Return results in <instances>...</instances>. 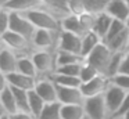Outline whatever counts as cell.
I'll use <instances>...</instances> for the list:
<instances>
[{
  "label": "cell",
  "instance_id": "cell-1",
  "mask_svg": "<svg viewBox=\"0 0 129 119\" xmlns=\"http://www.w3.org/2000/svg\"><path fill=\"white\" fill-rule=\"evenodd\" d=\"M25 15L29 18V21L34 24L36 29H47L54 30V32L61 30V18L46 7L28 11L25 13Z\"/></svg>",
  "mask_w": 129,
  "mask_h": 119
},
{
  "label": "cell",
  "instance_id": "cell-2",
  "mask_svg": "<svg viewBox=\"0 0 129 119\" xmlns=\"http://www.w3.org/2000/svg\"><path fill=\"white\" fill-rule=\"evenodd\" d=\"M0 39H2V46L13 50L18 55H31L35 51V47L31 40L13 32V30H7V32L2 33Z\"/></svg>",
  "mask_w": 129,
  "mask_h": 119
},
{
  "label": "cell",
  "instance_id": "cell-3",
  "mask_svg": "<svg viewBox=\"0 0 129 119\" xmlns=\"http://www.w3.org/2000/svg\"><path fill=\"white\" fill-rule=\"evenodd\" d=\"M112 55H114V53L111 51V49H110L104 42H101V43L85 58V61L89 62L90 65H93L101 75L107 76V71H108V65H110V62H111Z\"/></svg>",
  "mask_w": 129,
  "mask_h": 119
},
{
  "label": "cell",
  "instance_id": "cell-4",
  "mask_svg": "<svg viewBox=\"0 0 129 119\" xmlns=\"http://www.w3.org/2000/svg\"><path fill=\"white\" fill-rule=\"evenodd\" d=\"M32 58L38 68L39 76H50L57 68L56 62V50H35Z\"/></svg>",
  "mask_w": 129,
  "mask_h": 119
},
{
  "label": "cell",
  "instance_id": "cell-5",
  "mask_svg": "<svg viewBox=\"0 0 129 119\" xmlns=\"http://www.w3.org/2000/svg\"><path fill=\"white\" fill-rule=\"evenodd\" d=\"M7 10V8H6ZM10 29L13 32L18 33V35L26 37L28 40L32 42L34 39V35L36 32V28L34 26L29 18L22 13H14V11H10Z\"/></svg>",
  "mask_w": 129,
  "mask_h": 119
},
{
  "label": "cell",
  "instance_id": "cell-6",
  "mask_svg": "<svg viewBox=\"0 0 129 119\" xmlns=\"http://www.w3.org/2000/svg\"><path fill=\"white\" fill-rule=\"evenodd\" d=\"M83 108L86 116L90 119H110V111L107 108L104 94L101 96H94V97H87L83 101Z\"/></svg>",
  "mask_w": 129,
  "mask_h": 119
},
{
  "label": "cell",
  "instance_id": "cell-7",
  "mask_svg": "<svg viewBox=\"0 0 129 119\" xmlns=\"http://www.w3.org/2000/svg\"><path fill=\"white\" fill-rule=\"evenodd\" d=\"M58 33L60 32L47 29H36L34 39H32L35 50H57Z\"/></svg>",
  "mask_w": 129,
  "mask_h": 119
},
{
  "label": "cell",
  "instance_id": "cell-8",
  "mask_svg": "<svg viewBox=\"0 0 129 119\" xmlns=\"http://www.w3.org/2000/svg\"><path fill=\"white\" fill-rule=\"evenodd\" d=\"M125 96H126L125 90H122L121 87L110 83V86L107 87L106 93H104V100H106V104H107V108L110 111L111 118H114L117 115L118 109L122 105V101L125 98Z\"/></svg>",
  "mask_w": 129,
  "mask_h": 119
},
{
  "label": "cell",
  "instance_id": "cell-9",
  "mask_svg": "<svg viewBox=\"0 0 129 119\" xmlns=\"http://www.w3.org/2000/svg\"><path fill=\"white\" fill-rule=\"evenodd\" d=\"M81 47H82V36L75 35L72 32H67V30H60L58 40H57V50L81 54Z\"/></svg>",
  "mask_w": 129,
  "mask_h": 119
},
{
  "label": "cell",
  "instance_id": "cell-10",
  "mask_svg": "<svg viewBox=\"0 0 129 119\" xmlns=\"http://www.w3.org/2000/svg\"><path fill=\"white\" fill-rule=\"evenodd\" d=\"M110 83H111L110 77L104 76V75H99L94 79L89 80L86 83H82L81 90L83 93L85 98H87V97H94V96H101V94L106 93Z\"/></svg>",
  "mask_w": 129,
  "mask_h": 119
},
{
  "label": "cell",
  "instance_id": "cell-11",
  "mask_svg": "<svg viewBox=\"0 0 129 119\" xmlns=\"http://www.w3.org/2000/svg\"><path fill=\"white\" fill-rule=\"evenodd\" d=\"M2 79H4L10 86H13V87L22 89V90H26V91L34 90L35 86H36V82H38L36 77L24 75V73H21V72H18V71L11 72V73H7V75L2 73Z\"/></svg>",
  "mask_w": 129,
  "mask_h": 119
},
{
  "label": "cell",
  "instance_id": "cell-12",
  "mask_svg": "<svg viewBox=\"0 0 129 119\" xmlns=\"http://www.w3.org/2000/svg\"><path fill=\"white\" fill-rule=\"evenodd\" d=\"M57 101L62 105H72V104H83L85 96L81 87H64L57 86Z\"/></svg>",
  "mask_w": 129,
  "mask_h": 119
},
{
  "label": "cell",
  "instance_id": "cell-13",
  "mask_svg": "<svg viewBox=\"0 0 129 119\" xmlns=\"http://www.w3.org/2000/svg\"><path fill=\"white\" fill-rule=\"evenodd\" d=\"M46 102L57 101V85L51 76H40L34 89Z\"/></svg>",
  "mask_w": 129,
  "mask_h": 119
},
{
  "label": "cell",
  "instance_id": "cell-14",
  "mask_svg": "<svg viewBox=\"0 0 129 119\" xmlns=\"http://www.w3.org/2000/svg\"><path fill=\"white\" fill-rule=\"evenodd\" d=\"M0 104H2V109L4 113H13L18 112L17 101L14 97V91H13L11 86L6 82L4 79H2V89H0Z\"/></svg>",
  "mask_w": 129,
  "mask_h": 119
},
{
  "label": "cell",
  "instance_id": "cell-15",
  "mask_svg": "<svg viewBox=\"0 0 129 119\" xmlns=\"http://www.w3.org/2000/svg\"><path fill=\"white\" fill-rule=\"evenodd\" d=\"M18 57L20 55L17 53L2 46V50H0V71H2V73L7 75V73H11V72L17 71Z\"/></svg>",
  "mask_w": 129,
  "mask_h": 119
},
{
  "label": "cell",
  "instance_id": "cell-16",
  "mask_svg": "<svg viewBox=\"0 0 129 119\" xmlns=\"http://www.w3.org/2000/svg\"><path fill=\"white\" fill-rule=\"evenodd\" d=\"M3 8H7L9 11H14V13H28V11L36 10V8L46 7L45 3L42 0H11L7 3L6 6H2Z\"/></svg>",
  "mask_w": 129,
  "mask_h": 119
},
{
  "label": "cell",
  "instance_id": "cell-17",
  "mask_svg": "<svg viewBox=\"0 0 129 119\" xmlns=\"http://www.w3.org/2000/svg\"><path fill=\"white\" fill-rule=\"evenodd\" d=\"M61 30L72 32L79 36H83L87 32V29L83 26L79 15H74V14H67L61 18Z\"/></svg>",
  "mask_w": 129,
  "mask_h": 119
},
{
  "label": "cell",
  "instance_id": "cell-18",
  "mask_svg": "<svg viewBox=\"0 0 129 119\" xmlns=\"http://www.w3.org/2000/svg\"><path fill=\"white\" fill-rule=\"evenodd\" d=\"M106 11L114 19H119V21L126 22V19L129 17V4L125 0H110Z\"/></svg>",
  "mask_w": 129,
  "mask_h": 119
},
{
  "label": "cell",
  "instance_id": "cell-19",
  "mask_svg": "<svg viewBox=\"0 0 129 119\" xmlns=\"http://www.w3.org/2000/svg\"><path fill=\"white\" fill-rule=\"evenodd\" d=\"M112 21H114V18H112L107 11H103V13L94 15V22H93L92 30H94V32L104 40V37H106L107 32H108L110 26H111V24H112Z\"/></svg>",
  "mask_w": 129,
  "mask_h": 119
},
{
  "label": "cell",
  "instance_id": "cell-20",
  "mask_svg": "<svg viewBox=\"0 0 129 119\" xmlns=\"http://www.w3.org/2000/svg\"><path fill=\"white\" fill-rule=\"evenodd\" d=\"M103 42V39L94 32V30H87L83 36H82V47H81V54L83 58H86L99 44Z\"/></svg>",
  "mask_w": 129,
  "mask_h": 119
},
{
  "label": "cell",
  "instance_id": "cell-21",
  "mask_svg": "<svg viewBox=\"0 0 129 119\" xmlns=\"http://www.w3.org/2000/svg\"><path fill=\"white\" fill-rule=\"evenodd\" d=\"M17 71L21 72L24 75H28V76L36 77L39 79V72H38V68L35 65V61L31 55H20L18 57V65H17Z\"/></svg>",
  "mask_w": 129,
  "mask_h": 119
},
{
  "label": "cell",
  "instance_id": "cell-22",
  "mask_svg": "<svg viewBox=\"0 0 129 119\" xmlns=\"http://www.w3.org/2000/svg\"><path fill=\"white\" fill-rule=\"evenodd\" d=\"M128 40H129V29H123L121 33L114 36L112 39L104 42L107 46L111 49L112 53H125L126 47H128Z\"/></svg>",
  "mask_w": 129,
  "mask_h": 119
},
{
  "label": "cell",
  "instance_id": "cell-23",
  "mask_svg": "<svg viewBox=\"0 0 129 119\" xmlns=\"http://www.w3.org/2000/svg\"><path fill=\"white\" fill-rule=\"evenodd\" d=\"M86 116L83 104H72L61 107V119H83Z\"/></svg>",
  "mask_w": 129,
  "mask_h": 119
},
{
  "label": "cell",
  "instance_id": "cell-24",
  "mask_svg": "<svg viewBox=\"0 0 129 119\" xmlns=\"http://www.w3.org/2000/svg\"><path fill=\"white\" fill-rule=\"evenodd\" d=\"M61 107L62 104L58 101L46 102L38 119H61Z\"/></svg>",
  "mask_w": 129,
  "mask_h": 119
},
{
  "label": "cell",
  "instance_id": "cell-25",
  "mask_svg": "<svg viewBox=\"0 0 129 119\" xmlns=\"http://www.w3.org/2000/svg\"><path fill=\"white\" fill-rule=\"evenodd\" d=\"M85 58L81 54L76 53H70V51H61L56 50V62L57 66L68 65V64H76V62H83Z\"/></svg>",
  "mask_w": 129,
  "mask_h": 119
},
{
  "label": "cell",
  "instance_id": "cell-26",
  "mask_svg": "<svg viewBox=\"0 0 129 119\" xmlns=\"http://www.w3.org/2000/svg\"><path fill=\"white\" fill-rule=\"evenodd\" d=\"M50 76L57 86H64V87H81V85H82L79 76H68V75H61V73H57V72H54Z\"/></svg>",
  "mask_w": 129,
  "mask_h": 119
},
{
  "label": "cell",
  "instance_id": "cell-27",
  "mask_svg": "<svg viewBox=\"0 0 129 119\" xmlns=\"http://www.w3.org/2000/svg\"><path fill=\"white\" fill-rule=\"evenodd\" d=\"M45 104H46V101L35 90L29 91V112L31 113H34L36 118H39Z\"/></svg>",
  "mask_w": 129,
  "mask_h": 119
},
{
  "label": "cell",
  "instance_id": "cell-28",
  "mask_svg": "<svg viewBox=\"0 0 129 119\" xmlns=\"http://www.w3.org/2000/svg\"><path fill=\"white\" fill-rule=\"evenodd\" d=\"M11 89L14 91V97H15V101H17L18 111L29 112V91L22 90V89L13 87V86H11Z\"/></svg>",
  "mask_w": 129,
  "mask_h": 119
},
{
  "label": "cell",
  "instance_id": "cell-29",
  "mask_svg": "<svg viewBox=\"0 0 129 119\" xmlns=\"http://www.w3.org/2000/svg\"><path fill=\"white\" fill-rule=\"evenodd\" d=\"M83 2H85V7H86V13L97 15V14L106 11L110 0H83Z\"/></svg>",
  "mask_w": 129,
  "mask_h": 119
},
{
  "label": "cell",
  "instance_id": "cell-30",
  "mask_svg": "<svg viewBox=\"0 0 129 119\" xmlns=\"http://www.w3.org/2000/svg\"><path fill=\"white\" fill-rule=\"evenodd\" d=\"M99 75H101V73H100V72H99L93 65H90L89 62H86V61H85V62L82 64L81 73H79V79H81L82 83L89 82V80L94 79L96 76H99Z\"/></svg>",
  "mask_w": 129,
  "mask_h": 119
},
{
  "label": "cell",
  "instance_id": "cell-31",
  "mask_svg": "<svg viewBox=\"0 0 129 119\" xmlns=\"http://www.w3.org/2000/svg\"><path fill=\"white\" fill-rule=\"evenodd\" d=\"M85 62V61H83ZM83 62H76V64H68V65H62V66H57L56 71L57 73L61 75H68V76H79L81 73V68Z\"/></svg>",
  "mask_w": 129,
  "mask_h": 119
},
{
  "label": "cell",
  "instance_id": "cell-32",
  "mask_svg": "<svg viewBox=\"0 0 129 119\" xmlns=\"http://www.w3.org/2000/svg\"><path fill=\"white\" fill-rule=\"evenodd\" d=\"M125 53H114L111 58V62L108 65V71H107V76L112 77L114 75L119 73V69H121V64H122V58Z\"/></svg>",
  "mask_w": 129,
  "mask_h": 119
},
{
  "label": "cell",
  "instance_id": "cell-33",
  "mask_svg": "<svg viewBox=\"0 0 129 119\" xmlns=\"http://www.w3.org/2000/svg\"><path fill=\"white\" fill-rule=\"evenodd\" d=\"M67 7L68 13L74 14V15H82V14L86 13L83 0H67Z\"/></svg>",
  "mask_w": 129,
  "mask_h": 119
},
{
  "label": "cell",
  "instance_id": "cell-34",
  "mask_svg": "<svg viewBox=\"0 0 129 119\" xmlns=\"http://www.w3.org/2000/svg\"><path fill=\"white\" fill-rule=\"evenodd\" d=\"M126 28H128V26H126V24H125L123 21H119V19H114L103 42H107V40H110V39H112L114 36H117L118 33H121L123 29H126Z\"/></svg>",
  "mask_w": 129,
  "mask_h": 119
},
{
  "label": "cell",
  "instance_id": "cell-35",
  "mask_svg": "<svg viewBox=\"0 0 129 119\" xmlns=\"http://www.w3.org/2000/svg\"><path fill=\"white\" fill-rule=\"evenodd\" d=\"M110 80H111L112 85L118 86V87H121L125 91H129V75L128 73L119 72V73L114 75L112 77H110Z\"/></svg>",
  "mask_w": 129,
  "mask_h": 119
},
{
  "label": "cell",
  "instance_id": "cell-36",
  "mask_svg": "<svg viewBox=\"0 0 129 119\" xmlns=\"http://www.w3.org/2000/svg\"><path fill=\"white\" fill-rule=\"evenodd\" d=\"M10 11L0 7V35L10 29Z\"/></svg>",
  "mask_w": 129,
  "mask_h": 119
},
{
  "label": "cell",
  "instance_id": "cell-37",
  "mask_svg": "<svg viewBox=\"0 0 129 119\" xmlns=\"http://www.w3.org/2000/svg\"><path fill=\"white\" fill-rule=\"evenodd\" d=\"M11 119H38L34 113L31 112H25V111H18V112L13 113Z\"/></svg>",
  "mask_w": 129,
  "mask_h": 119
},
{
  "label": "cell",
  "instance_id": "cell-38",
  "mask_svg": "<svg viewBox=\"0 0 129 119\" xmlns=\"http://www.w3.org/2000/svg\"><path fill=\"white\" fill-rule=\"evenodd\" d=\"M119 72L129 75V53H128V51H125V54H123V58H122V64H121Z\"/></svg>",
  "mask_w": 129,
  "mask_h": 119
},
{
  "label": "cell",
  "instance_id": "cell-39",
  "mask_svg": "<svg viewBox=\"0 0 129 119\" xmlns=\"http://www.w3.org/2000/svg\"><path fill=\"white\" fill-rule=\"evenodd\" d=\"M11 2V0H0V7H2V6H6L7 3H10Z\"/></svg>",
  "mask_w": 129,
  "mask_h": 119
},
{
  "label": "cell",
  "instance_id": "cell-40",
  "mask_svg": "<svg viewBox=\"0 0 129 119\" xmlns=\"http://www.w3.org/2000/svg\"><path fill=\"white\" fill-rule=\"evenodd\" d=\"M122 118H123V119H129V111H128V112H126L125 115L122 116Z\"/></svg>",
  "mask_w": 129,
  "mask_h": 119
},
{
  "label": "cell",
  "instance_id": "cell-41",
  "mask_svg": "<svg viewBox=\"0 0 129 119\" xmlns=\"http://www.w3.org/2000/svg\"><path fill=\"white\" fill-rule=\"evenodd\" d=\"M125 24H126V26H128V29H129V17H128V19H126Z\"/></svg>",
  "mask_w": 129,
  "mask_h": 119
},
{
  "label": "cell",
  "instance_id": "cell-42",
  "mask_svg": "<svg viewBox=\"0 0 129 119\" xmlns=\"http://www.w3.org/2000/svg\"><path fill=\"white\" fill-rule=\"evenodd\" d=\"M112 119H123L122 116H117V118H112Z\"/></svg>",
  "mask_w": 129,
  "mask_h": 119
},
{
  "label": "cell",
  "instance_id": "cell-43",
  "mask_svg": "<svg viewBox=\"0 0 129 119\" xmlns=\"http://www.w3.org/2000/svg\"><path fill=\"white\" fill-rule=\"evenodd\" d=\"M126 51L129 53V40H128V47H126Z\"/></svg>",
  "mask_w": 129,
  "mask_h": 119
},
{
  "label": "cell",
  "instance_id": "cell-44",
  "mask_svg": "<svg viewBox=\"0 0 129 119\" xmlns=\"http://www.w3.org/2000/svg\"><path fill=\"white\" fill-rule=\"evenodd\" d=\"M83 119H90V118H89V116H85V118H83Z\"/></svg>",
  "mask_w": 129,
  "mask_h": 119
},
{
  "label": "cell",
  "instance_id": "cell-45",
  "mask_svg": "<svg viewBox=\"0 0 129 119\" xmlns=\"http://www.w3.org/2000/svg\"><path fill=\"white\" fill-rule=\"evenodd\" d=\"M125 2H126V3H128V4H129V0H125Z\"/></svg>",
  "mask_w": 129,
  "mask_h": 119
},
{
  "label": "cell",
  "instance_id": "cell-46",
  "mask_svg": "<svg viewBox=\"0 0 129 119\" xmlns=\"http://www.w3.org/2000/svg\"><path fill=\"white\" fill-rule=\"evenodd\" d=\"M110 119H112V118H110Z\"/></svg>",
  "mask_w": 129,
  "mask_h": 119
}]
</instances>
